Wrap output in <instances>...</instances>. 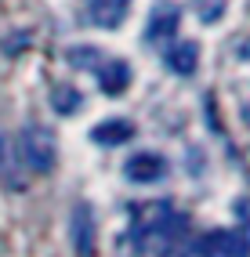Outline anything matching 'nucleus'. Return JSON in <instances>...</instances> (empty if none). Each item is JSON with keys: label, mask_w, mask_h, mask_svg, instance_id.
Masks as SVG:
<instances>
[{"label": "nucleus", "mask_w": 250, "mask_h": 257, "mask_svg": "<svg viewBox=\"0 0 250 257\" xmlns=\"http://www.w3.org/2000/svg\"><path fill=\"white\" fill-rule=\"evenodd\" d=\"M19 156L26 160V167L33 174H47L55 167V134L40 127V123H26L22 127V138H19Z\"/></svg>", "instance_id": "obj_1"}, {"label": "nucleus", "mask_w": 250, "mask_h": 257, "mask_svg": "<svg viewBox=\"0 0 250 257\" xmlns=\"http://www.w3.org/2000/svg\"><path fill=\"white\" fill-rule=\"evenodd\" d=\"M69 235H73L76 257H94V250H98V225H94V210L87 207V203H73Z\"/></svg>", "instance_id": "obj_2"}, {"label": "nucleus", "mask_w": 250, "mask_h": 257, "mask_svg": "<svg viewBox=\"0 0 250 257\" xmlns=\"http://www.w3.org/2000/svg\"><path fill=\"white\" fill-rule=\"evenodd\" d=\"M246 239L239 235V232H225V228H218V232H207L203 239L196 243V253L199 257H246Z\"/></svg>", "instance_id": "obj_3"}, {"label": "nucleus", "mask_w": 250, "mask_h": 257, "mask_svg": "<svg viewBox=\"0 0 250 257\" xmlns=\"http://www.w3.org/2000/svg\"><path fill=\"white\" fill-rule=\"evenodd\" d=\"M0 185L4 188H19L26 185V174H22V156H19V145L11 142V134L0 131Z\"/></svg>", "instance_id": "obj_4"}, {"label": "nucleus", "mask_w": 250, "mask_h": 257, "mask_svg": "<svg viewBox=\"0 0 250 257\" xmlns=\"http://www.w3.org/2000/svg\"><path fill=\"white\" fill-rule=\"evenodd\" d=\"M123 174L135 181V185H149V181H160L167 174V160L160 152H135V156L127 160Z\"/></svg>", "instance_id": "obj_5"}, {"label": "nucleus", "mask_w": 250, "mask_h": 257, "mask_svg": "<svg viewBox=\"0 0 250 257\" xmlns=\"http://www.w3.org/2000/svg\"><path fill=\"white\" fill-rule=\"evenodd\" d=\"M94 73H98V87H102L109 98L123 94V91H127V83H131V65L120 62V58H105Z\"/></svg>", "instance_id": "obj_6"}, {"label": "nucleus", "mask_w": 250, "mask_h": 257, "mask_svg": "<svg viewBox=\"0 0 250 257\" xmlns=\"http://www.w3.org/2000/svg\"><path fill=\"white\" fill-rule=\"evenodd\" d=\"M91 22L102 26V29H116L123 19H127V8L131 0H91Z\"/></svg>", "instance_id": "obj_7"}, {"label": "nucleus", "mask_w": 250, "mask_h": 257, "mask_svg": "<svg viewBox=\"0 0 250 257\" xmlns=\"http://www.w3.org/2000/svg\"><path fill=\"white\" fill-rule=\"evenodd\" d=\"M91 138L98 145H120V142H131L135 138V127L127 123V119H105V123H98L91 131Z\"/></svg>", "instance_id": "obj_8"}, {"label": "nucleus", "mask_w": 250, "mask_h": 257, "mask_svg": "<svg viewBox=\"0 0 250 257\" xmlns=\"http://www.w3.org/2000/svg\"><path fill=\"white\" fill-rule=\"evenodd\" d=\"M196 58H199V47L192 40H185V44H178L171 55H167V65H171V73H178V76H192L196 65H199Z\"/></svg>", "instance_id": "obj_9"}, {"label": "nucleus", "mask_w": 250, "mask_h": 257, "mask_svg": "<svg viewBox=\"0 0 250 257\" xmlns=\"http://www.w3.org/2000/svg\"><path fill=\"white\" fill-rule=\"evenodd\" d=\"M178 22H181V15H178L174 8H163V11L153 15V22H149L145 37H149V40H163V37H171V33L178 29Z\"/></svg>", "instance_id": "obj_10"}, {"label": "nucleus", "mask_w": 250, "mask_h": 257, "mask_svg": "<svg viewBox=\"0 0 250 257\" xmlns=\"http://www.w3.org/2000/svg\"><path fill=\"white\" fill-rule=\"evenodd\" d=\"M69 62L76 69H98V65L105 62V55L98 47H69Z\"/></svg>", "instance_id": "obj_11"}, {"label": "nucleus", "mask_w": 250, "mask_h": 257, "mask_svg": "<svg viewBox=\"0 0 250 257\" xmlns=\"http://www.w3.org/2000/svg\"><path fill=\"white\" fill-rule=\"evenodd\" d=\"M51 105H55L62 116H69V112H76V109H80V94H76L73 87H55Z\"/></svg>", "instance_id": "obj_12"}]
</instances>
